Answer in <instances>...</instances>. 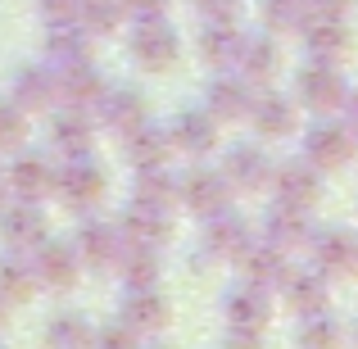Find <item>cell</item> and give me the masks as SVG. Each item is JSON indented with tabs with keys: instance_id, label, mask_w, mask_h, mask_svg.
<instances>
[{
	"instance_id": "23",
	"label": "cell",
	"mask_w": 358,
	"mask_h": 349,
	"mask_svg": "<svg viewBox=\"0 0 358 349\" xmlns=\"http://www.w3.org/2000/svg\"><path fill=\"white\" fill-rule=\"evenodd\" d=\"M91 45H96V36H91L78 18H73V23H55L50 32H45V59H50V69L82 64V59H91Z\"/></svg>"
},
{
	"instance_id": "34",
	"label": "cell",
	"mask_w": 358,
	"mask_h": 349,
	"mask_svg": "<svg viewBox=\"0 0 358 349\" xmlns=\"http://www.w3.org/2000/svg\"><path fill=\"white\" fill-rule=\"evenodd\" d=\"M114 268L122 272V281H127V286H155V277H159V254H155V245H131L127 241Z\"/></svg>"
},
{
	"instance_id": "43",
	"label": "cell",
	"mask_w": 358,
	"mask_h": 349,
	"mask_svg": "<svg viewBox=\"0 0 358 349\" xmlns=\"http://www.w3.org/2000/svg\"><path fill=\"white\" fill-rule=\"evenodd\" d=\"M341 122H345V127H350L354 131V136H358V91H345V100H341Z\"/></svg>"
},
{
	"instance_id": "2",
	"label": "cell",
	"mask_w": 358,
	"mask_h": 349,
	"mask_svg": "<svg viewBox=\"0 0 358 349\" xmlns=\"http://www.w3.org/2000/svg\"><path fill=\"white\" fill-rule=\"evenodd\" d=\"M177 55H182V41H177V32L164 23V14L141 18L136 32H131V59L145 73H168L177 64Z\"/></svg>"
},
{
	"instance_id": "6",
	"label": "cell",
	"mask_w": 358,
	"mask_h": 349,
	"mask_svg": "<svg viewBox=\"0 0 358 349\" xmlns=\"http://www.w3.org/2000/svg\"><path fill=\"white\" fill-rule=\"evenodd\" d=\"M177 195L186 209L209 218V213H222L231 204V182L222 177V168H195V173H186V182H177Z\"/></svg>"
},
{
	"instance_id": "44",
	"label": "cell",
	"mask_w": 358,
	"mask_h": 349,
	"mask_svg": "<svg viewBox=\"0 0 358 349\" xmlns=\"http://www.w3.org/2000/svg\"><path fill=\"white\" fill-rule=\"evenodd\" d=\"M350 5H354V0H313V14H336V18H345V14H350Z\"/></svg>"
},
{
	"instance_id": "33",
	"label": "cell",
	"mask_w": 358,
	"mask_h": 349,
	"mask_svg": "<svg viewBox=\"0 0 358 349\" xmlns=\"http://www.w3.org/2000/svg\"><path fill=\"white\" fill-rule=\"evenodd\" d=\"M259 18L268 32H299L313 18V0H259Z\"/></svg>"
},
{
	"instance_id": "36",
	"label": "cell",
	"mask_w": 358,
	"mask_h": 349,
	"mask_svg": "<svg viewBox=\"0 0 358 349\" xmlns=\"http://www.w3.org/2000/svg\"><path fill=\"white\" fill-rule=\"evenodd\" d=\"M136 200H150V204H173L177 200V177L168 173L164 164H150V168H136V182H131Z\"/></svg>"
},
{
	"instance_id": "41",
	"label": "cell",
	"mask_w": 358,
	"mask_h": 349,
	"mask_svg": "<svg viewBox=\"0 0 358 349\" xmlns=\"http://www.w3.org/2000/svg\"><path fill=\"white\" fill-rule=\"evenodd\" d=\"M204 18H236L241 14V0H191Z\"/></svg>"
},
{
	"instance_id": "32",
	"label": "cell",
	"mask_w": 358,
	"mask_h": 349,
	"mask_svg": "<svg viewBox=\"0 0 358 349\" xmlns=\"http://www.w3.org/2000/svg\"><path fill=\"white\" fill-rule=\"evenodd\" d=\"M250 241H254L250 227H245V222H241L231 209L209 213V232H204V245H209L213 254H222V259H236V254H241Z\"/></svg>"
},
{
	"instance_id": "3",
	"label": "cell",
	"mask_w": 358,
	"mask_h": 349,
	"mask_svg": "<svg viewBox=\"0 0 358 349\" xmlns=\"http://www.w3.org/2000/svg\"><path fill=\"white\" fill-rule=\"evenodd\" d=\"M345 91H350V82L341 78V69H336V64H322V59L299 69V78H295V100L304 109H313V114H336Z\"/></svg>"
},
{
	"instance_id": "20",
	"label": "cell",
	"mask_w": 358,
	"mask_h": 349,
	"mask_svg": "<svg viewBox=\"0 0 358 349\" xmlns=\"http://www.w3.org/2000/svg\"><path fill=\"white\" fill-rule=\"evenodd\" d=\"M9 100L27 114H41L45 105L55 100V69L50 64H23L14 73V87H9Z\"/></svg>"
},
{
	"instance_id": "11",
	"label": "cell",
	"mask_w": 358,
	"mask_h": 349,
	"mask_svg": "<svg viewBox=\"0 0 358 349\" xmlns=\"http://www.w3.org/2000/svg\"><path fill=\"white\" fill-rule=\"evenodd\" d=\"M222 177L231 182V191H263V186L272 182V159L263 155L259 145L241 141V145H231L227 159H222Z\"/></svg>"
},
{
	"instance_id": "31",
	"label": "cell",
	"mask_w": 358,
	"mask_h": 349,
	"mask_svg": "<svg viewBox=\"0 0 358 349\" xmlns=\"http://www.w3.org/2000/svg\"><path fill=\"white\" fill-rule=\"evenodd\" d=\"M50 145L59 150L64 159H69V155H91V145H96V131H91L87 109L55 114V122H50Z\"/></svg>"
},
{
	"instance_id": "19",
	"label": "cell",
	"mask_w": 358,
	"mask_h": 349,
	"mask_svg": "<svg viewBox=\"0 0 358 349\" xmlns=\"http://www.w3.org/2000/svg\"><path fill=\"white\" fill-rule=\"evenodd\" d=\"M168 131H173V150H182V155H191V159H204L218 145V118H213L209 109H186V114H177V122Z\"/></svg>"
},
{
	"instance_id": "12",
	"label": "cell",
	"mask_w": 358,
	"mask_h": 349,
	"mask_svg": "<svg viewBox=\"0 0 358 349\" xmlns=\"http://www.w3.org/2000/svg\"><path fill=\"white\" fill-rule=\"evenodd\" d=\"M122 236H127L131 245H164L168 232H173V209L168 204H150V200H131V209L122 213Z\"/></svg>"
},
{
	"instance_id": "38",
	"label": "cell",
	"mask_w": 358,
	"mask_h": 349,
	"mask_svg": "<svg viewBox=\"0 0 358 349\" xmlns=\"http://www.w3.org/2000/svg\"><path fill=\"white\" fill-rule=\"evenodd\" d=\"M45 341L50 345H87V341H96V332H91L82 318H55L50 332H45Z\"/></svg>"
},
{
	"instance_id": "10",
	"label": "cell",
	"mask_w": 358,
	"mask_h": 349,
	"mask_svg": "<svg viewBox=\"0 0 358 349\" xmlns=\"http://www.w3.org/2000/svg\"><path fill=\"white\" fill-rule=\"evenodd\" d=\"M281 195V204H295V209H308V204L322 195V168L308 164V159H295V164H281L272 168V182Z\"/></svg>"
},
{
	"instance_id": "7",
	"label": "cell",
	"mask_w": 358,
	"mask_h": 349,
	"mask_svg": "<svg viewBox=\"0 0 358 349\" xmlns=\"http://www.w3.org/2000/svg\"><path fill=\"white\" fill-rule=\"evenodd\" d=\"M354 131L345 127V122H317V127L304 131V159L308 164H317L327 173V168H345L354 155Z\"/></svg>"
},
{
	"instance_id": "13",
	"label": "cell",
	"mask_w": 358,
	"mask_h": 349,
	"mask_svg": "<svg viewBox=\"0 0 358 349\" xmlns=\"http://www.w3.org/2000/svg\"><path fill=\"white\" fill-rule=\"evenodd\" d=\"M299 36H304L308 55L322 64H341L345 55H350V27H345V18L336 14H313L304 27H299Z\"/></svg>"
},
{
	"instance_id": "16",
	"label": "cell",
	"mask_w": 358,
	"mask_h": 349,
	"mask_svg": "<svg viewBox=\"0 0 358 349\" xmlns=\"http://www.w3.org/2000/svg\"><path fill=\"white\" fill-rule=\"evenodd\" d=\"M222 313H227L231 332H263L268 327V290L254 286V281H241V286L227 290Z\"/></svg>"
},
{
	"instance_id": "39",
	"label": "cell",
	"mask_w": 358,
	"mask_h": 349,
	"mask_svg": "<svg viewBox=\"0 0 358 349\" xmlns=\"http://www.w3.org/2000/svg\"><path fill=\"white\" fill-rule=\"evenodd\" d=\"M32 9H36V18H41L45 27L73 23V18H78V0H32Z\"/></svg>"
},
{
	"instance_id": "14",
	"label": "cell",
	"mask_w": 358,
	"mask_h": 349,
	"mask_svg": "<svg viewBox=\"0 0 358 349\" xmlns=\"http://www.w3.org/2000/svg\"><path fill=\"white\" fill-rule=\"evenodd\" d=\"M100 91H105V78H100V69L91 59L64 64V69L55 73V96H59L69 109H91L100 100Z\"/></svg>"
},
{
	"instance_id": "37",
	"label": "cell",
	"mask_w": 358,
	"mask_h": 349,
	"mask_svg": "<svg viewBox=\"0 0 358 349\" xmlns=\"http://www.w3.org/2000/svg\"><path fill=\"white\" fill-rule=\"evenodd\" d=\"M27 136V109H18L9 96H0V150L23 145Z\"/></svg>"
},
{
	"instance_id": "8",
	"label": "cell",
	"mask_w": 358,
	"mask_h": 349,
	"mask_svg": "<svg viewBox=\"0 0 358 349\" xmlns=\"http://www.w3.org/2000/svg\"><path fill=\"white\" fill-rule=\"evenodd\" d=\"M73 245H78V254H82V268H114L122 245H127V236H122L118 222L91 218V222H82V232L73 236Z\"/></svg>"
},
{
	"instance_id": "22",
	"label": "cell",
	"mask_w": 358,
	"mask_h": 349,
	"mask_svg": "<svg viewBox=\"0 0 358 349\" xmlns=\"http://www.w3.org/2000/svg\"><path fill=\"white\" fill-rule=\"evenodd\" d=\"M236 263L245 268V281H254V286H281V277H286V250H277V245H268L259 236V241H250L245 250L236 254Z\"/></svg>"
},
{
	"instance_id": "45",
	"label": "cell",
	"mask_w": 358,
	"mask_h": 349,
	"mask_svg": "<svg viewBox=\"0 0 358 349\" xmlns=\"http://www.w3.org/2000/svg\"><path fill=\"white\" fill-rule=\"evenodd\" d=\"M5 195H9V182H5V168H0V209H5Z\"/></svg>"
},
{
	"instance_id": "21",
	"label": "cell",
	"mask_w": 358,
	"mask_h": 349,
	"mask_svg": "<svg viewBox=\"0 0 358 349\" xmlns=\"http://www.w3.org/2000/svg\"><path fill=\"white\" fill-rule=\"evenodd\" d=\"M96 114L100 122H105L109 131H131L141 118H145V100H141V91H131V87H105L100 91V100H96Z\"/></svg>"
},
{
	"instance_id": "18",
	"label": "cell",
	"mask_w": 358,
	"mask_h": 349,
	"mask_svg": "<svg viewBox=\"0 0 358 349\" xmlns=\"http://www.w3.org/2000/svg\"><path fill=\"white\" fill-rule=\"evenodd\" d=\"M250 105H254V87L241 78V73H222V78L209 82V114L218 122H241L250 118Z\"/></svg>"
},
{
	"instance_id": "1",
	"label": "cell",
	"mask_w": 358,
	"mask_h": 349,
	"mask_svg": "<svg viewBox=\"0 0 358 349\" xmlns=\"http://www.w3.org/2000/svg\"><path fill=\"white\" fill-rule=\"evenodd\" d=\"M105 186H109V177H105V168H100L91 155H69L64 168H55V191H59L73 209H91V204H100Z\"/></svg>"
},
{
	"instance_id": "28",
	"label": "cell",
	"mask_w": 358,
	"mask_h": 349,
	"mask_svg": "<svg viewBox=\"0 0 358 349\" xmlns=\"http://www.w3.org/2000/svg\"><path fill=\"white\" fill-rule=\"evenodd\" d=\"M308 209H295V204H277L263 222V241L277 245V250H299L308 245Z\"/></svg>"
},
{
	"instance_id": "40",
	"label": "cell",
	"mask_w": 358,
	"mask_h": 349,
	"mask_svg": "<svg viewBox=\"0 0 358 349\" xmlns=\"http://www.w3.org/2000/svg\"><path fill=\"white\" fill-rule=\"evenodd\" d=\"M299 341L304 345H317V341H341V327L327 318V308L322 313H308L304 318V332H299Z\"/></svg>"
},
{
	"instance_id": "9",
	"label": "cell",
	"mask_w": 358,
	"mask_h": 349,
	"mask_svg": "<svg viewBox=\"0 0 358 349\" xmlns=\"http://www.w3.org/2000/svg\"><path fill=\"white\" fill-rule=\"evenodd\" d=\"M250 122L263 141H277V136H290L299 127V100L295 96H281V91H263L254 96L250 105Z\"/></svg>"
},
{
	"instance_id": "47",
	"label": "cell",
	"mask_w": 358,
	"mask_h": 349,
	"mask_svg": "<svg viewBox=\"0 0 358 349\" xmlns=\"http://www.w3.org/2000/svg\"><path fill=\"white\" fill-rule=\"evenodd\" d=\"M354 268H358V263H354Z\"/></svg>"
},
{
	"instance_id": "29",
	"label": "cell",
	"mask_w": 358,
	"mask_h": 349,
	"mask_svg": "<svg viewBox=\"0 0 358 349\" xmlns=\"http://www.w3.org/2000/svg\"><path fill=\"white\" fill-rule=\"evenodd\" d=\"M236 69L250 87H263V82L277 78L281 59H277V41L272 36H245L241 41V55H236Z\"/></svg>"
},
{
	"instance_id": "42",
	"label": "cell",
	"mask_w": 358,
	"mask_h": 349,
	"mask_svg": "<svg viewBox=\"0 0 358 349\" xmlns=\"http://www.w3.org/2000/svg\"><path fill=\"white\" fill-rule=\"evenodd\" d=\"M122 9L136 14V18H155V14H164V9H168V0H122Z\"/></svg>"
},
{
	"instance_id": "26",
	"label": "cell",
	"mask_w": 358,
	"mask_h": 349,
	"mask_svg": "<svg viewBox=\"0 0 358 349\" xmlns=\"http://www.w3.org/2000/svg\"><path fill=\"white\" fill-rule=\"evenodd\" d=\"M281 295H286V304L295 308L299 318L308 313H322L327 299H331V290H327V272H286L281 277Z\"/></svg>"
},
{
	"instance_id": "30",
	"label": "cell",
	"mask_w": 358,
	"mask_h": 349,
	"mask_svg": "<svg viewBox=\"0 0 358 349\" xmlns=\"http://www.w3.org/2000/svg\"><path fill=\"white\" fill-rule=\"evenodd\" d=\"M313 241V259H317V272H350L358 263V241L345 227H331V232H317L308 236Z\"/></svg>"
},
{
	"instance_id": "5",
	"label": "cell",
	"mask_w": 358,
	"mask_h": 349,
	"mask_svg": "<svg viewBox=\"0 0 358 349\" xmlns=\"http://www.w3.org/2000/svg\"><path fill=\"white\" fill-rule=\"evenodd\" d=\"M0 236H5L9 250H27L32 254L36 245L50 236V222L41 213V200H18L0 209Z\"/></svg>"
},
{
	"instance_id": "25",
	"label": "cell",
	"mask_w": 358,
	"mask_h": 349,
	"mask_svg": "<svg viewBox=\"0 0 358 349\" xmlns=\"http://www.w3.org/2000/svg\"><path fill=\"white\" fill-rule=\"evenodd\" d=\"M36 286H41V277H36L32 254L9 250L5 259H0V299H5V304H23V299L36 295Z\"/></svg>"
},
{
	"instance_id": "4",
	"label": "cell",
	"mask_w": 358,
	"mask_h": 349,
	"mask_svg": "<svg viewBox=\"0 0 358 349\" xmlns=\"http://www.w3.org/2000/svg\"><path fill=\"white\" fill-rule=\"evenodd\" d=\"M32 263H36L41 286H55V290L78 286V277H82V254H78L73 241H55V236H45V241L32 250Z\"/></svg>"
},
{
	"instance_id": "17",
	"label": "cell",
	"mask_w": 358,
	"mask_h": 349,
	"mask_svg": "<svg viewBox=\"0 0 358 349\" xmlns=\"http://www.w3.org/2000/svg\"><path fill=\"white\" fill-rule=\"evenodd\" d=\"M122 322L136 336H159L168 327V299L159 295L155 286H127V299H122Z\"/></svg>"
},
{
	"instance_id": "24",
	"label": "cell",
	"mask_w": 358,
	"mask_h": 349,
	"mask_svg": "<svg viewBox=\"0 0 358 349\" xmlns=\"http://www.w3.org/2000/svg\"><path fill=\"white\" fill-rule=\"evenodd\" d=\"M241 41H245V32L236 27V18H209L204 32H200L204 64H209V69H231L236 55H241Z\"/></svg>"
},
{
	"instance_id": "15",
	"label": "cell",
	"mask_w": 358,
	"mask_h": 349,
	"mask_svg": "<svg viewBox=\"0 0 358 349\" xmlns=\"http://www.w3.org/2000/svg\"><path fill=\"white\" fill-rule=\"evenodd\" d=\"M5 182L14 200H45L55 191V168L45 155H18L14 164L5 168Z\"/></svg>"
},
{
	"instance_id": "35",
	"label": "cell",
	"mask_w": 358,
	"mask_h": 349,
	"mask_svg": "<svg viewBox=\"0 0 358 349\" xmlns=\"http://www.w3.org/2000/svg\"><path fill=\"white\" fill-rule=\"evenodd\" d=\"M122 18H127L122 0H78V23L87 27L91 36H109V32H118Z\"/></svg>"
},
{
	"instance_id": "27",
	"label": "cell",
	"mask_w": 358,
	"mask_h": 349,
	"mask_svg": "<svg viewBox=\"0 0 358 349\" xmlns=\"http://www.w3.org/2000/svg\"><path fill=\"white\" fill-rule=\"evenodd\" d=\"M127 136V159L136 168H150V164H168V155H173V131L159 127V122H145L141 118L131 131H122Z\"/></svg>"
},
{
	"instance_id": "46",
	"label": "cell",
	"mask_w": 358,
	"mask_h": 349,
	"mask_svg": "<svg viewBox=\"0 0 358 349\" xmlns=\"http://www.w3.org/2000/svg\"><path fill=\"white\" fill-rule=\"evenodd\" d=\"M0 327H5V299H0Z\"/></svg>"
}]
</instances>
